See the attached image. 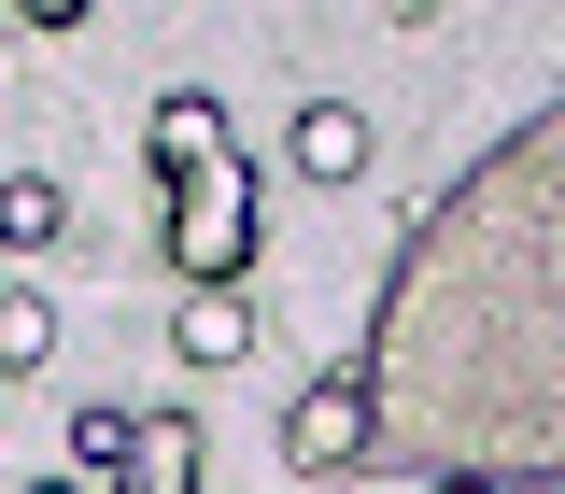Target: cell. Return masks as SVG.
Segmentation results:
<instances>
[{"label":"cell","instance_id":"6da1fadb","mask_svg":"<svg viewBox=\"0 0 565 494\" xmlns=\"http://www.w3.org/2000/svg\"><path fill=\"white\" fill-rule=\"evenodd\" d=\"M170 269L184 282H241L255 269V170L241 155H212V170L170 184Z\"/></svg>","mask_w":565,"mask_h":494},{"label":"cell","instance_id":"7a4b0ae2","mask_svg":"<svg viewBox=\"0 0 565 494\" xmlns=\"http://www.w3.org/2000/svg\"><path fill=\"white\" fill-rule=\"evenodd\" d=\"M382 382H367V367H340V382H311V396H297V410H282V466H311V481H340V466H367V452H382Z\"/></svg>","mask_w":565,"mask_h":494},{"label":"cell","instance_id":"3957f363","mask_svg":"<svg viewBox=\"0 0 565 494\" xmlns=\"http://www.w3.org/2000/svg\"><path fill=\"white\" fill-rule=\"evenodd\" d=\"M212 155H226V99H212V85H170V99H156V184H184Z\"/></svg>","mask_w":565,"mask_h":494},{"label":"cell","instance_id":"277c9868","mask_svg":"<svg viewBox=\"0 0 565 494\" xmlns=\"http://www.w3.org/2000/svg\"><path fill=\"white\" fill-rule=\"evenodd\" d=\"M241 353H255L241 282H184V367H241Z\"/></svg>","mask_w":565,"mask_h":494},{"label":"cell","instance_id":"5b68a950","mask_svg":"<svg viewBox=\"0 0 565 494\" xmlns=\"http://www.w3.org/2000/svg\"><path fill=\"white\" fill-rule=\"evenodd\" d=\"M114 494H199V423L156 410V423H141V452L114 466Z\"/></svg>","mask_w":565,"mask_h":494},{"label":"cell","instance_id":"8992f818","mask_svg":"<svg viewBox=\"0 0 565 494\" xmlns=\"http://www.w3.org/2000/svg\"><path fill=\"white\" fill-rule=\"evenodd\" d=\"M297 170H311V184H353V170H367V114H353V99H311V114H297Z\"/></svg>","mask_w":565,"mask_h":494},{"label":"cell","instance_id":"52a82bcc","mask_svg":"<svg viewBox=\"0 0 565 494\" xmlns=\"http://www.w3.org/2000/svg\"><path fill=\"white\" fill-rule=\"evenodd\" d=\"M43 353H57V311H43V282H14V297H0V367L29 382Z\"/></svg>","mask_w":565,"mask_h":494},{"label":"cell","instance_id":"ba28073f","mask_svg":"<svg viewBox=\"0 0 565 494\" xmlns=\"http://www.w3.org/2000/svg\"><path fill=\"white\" fill-rule=\"evenodd\" d=\"M128 452H141V423H128V410H71V481H114Z\"/></svg>","mask_w":565,"mask_h":494},{"label":"cell","instance_id":"9c48e42d","mask_svg":"<svg viewBox=\"0 0 565 494\" xmlns=\"http://www.w3.org/2000/svg\"><path fill=\"white\" fill-rule=\"evenodd\" d=\"M0 240H14V255H43V240H57V184H43V170H14V184H0Z\"/></svg>","mask_w":565,"mask_h":494},{"label":"cell","instance_id":"30bf717a","mask_svg":"<svg viewBox=\"0 0 565 494\" xmlns=\"http://www.w3.org/2000/svg\"><path fill=\"white\" fill-rule=\"evenodd\" d=\"M14 14H29V29H85L99 0H14Z\"/></svg>","mask_w":565,"mask_h":494},{"label":"cell","instance_id":"8fae6325","mask_svg":"<svg viewBox=\"0 0 565 494\" xmlns=\"http://www.w3.org/2000/svg\"><path fill=\"white\" fill-rule=\"evenodd\" d=\"M438 494H494V481H481V466H452V481H438Z\"/></svg>","mask_w":565,"mask_h":494},{"label":"cell","instance_id":"7c38bea8","mask_svg":"<svg viewBox=\"0 0 565 494\" xmlns=\"http://www.w3.org/2000/svg\"><path fill=\"white\" fill-rule=\"evenodd\" d=\"M29 494H85V481H29Z\"/></svg>","mask_w":565,"mask_h":494}]
</instances>
